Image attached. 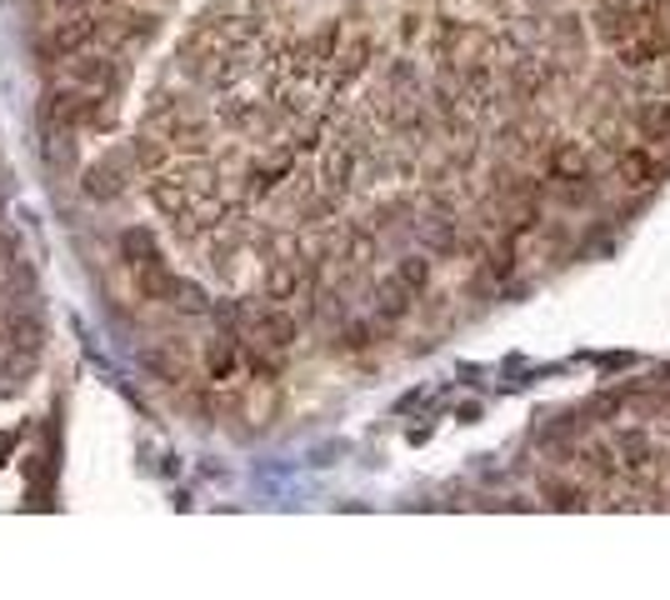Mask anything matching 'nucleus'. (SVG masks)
<instances>
[{
	"instance_id": "obj_2",
	"label": "nucleus",
	"mask_w": 670,
	"mask_h": 600,
	"mask_svg": "<svg viewBox=\"0 0 670 600\" xmlns=\"http://www.w3.org/2000/svg\"><path fill=\"white\" fill-rule=\"evenodd\" d=\"M85 46H95V11H71L66 21H50L36 36V56L46 60V66H56V60L75 56V50H85Z\"/></svg>"
},
{
	"instance_id": "obj_11",
	"label": "nucleus",
	"mask_w": 670,
	"mask_h": 600,
	"mask_svg": "<svg viewBox=\"0 0 670 600\" xmlns=\"http://www.w3.org/2000/svg\"><path fill=\"white\" fill-rule=\"evenodd\" d=\"M46 165L60 176L81 170V151H75V130H46Z\"/></svg>"
},
{
	"instance_id": "obj_13",
	"label": "nucleus",
	"mask_w": 670,
	"mask_h": 600,
	"mask_svg": "<svg viewBox=\"0 0 670 600\" xmlns=\"http://www.w3.org/2000/svg\"><path fill=\"white\" fill-rule=\"evenodd\" d=\"M116 126H120L116 95H85L81 101V130H116Z\"/></svg>"
},
{
	"instance_id": "obj_19",
	"label": "nucleus",
	"mask_w": 670,
	"mask_h": 600,
	"mask_svg": "<svg viewBox=\"0 0 670 600\" xmlns=\"http://www.w3.org/2000/svg\"><path fill=\"white\" fill-rule=\"evenodd\" d=\"M551 170H555V176H561V180H586L590 161H586V151H555Z\"/></svg>"
},
{
	"instance_id": "obj_22",
	"label": "nucleus",
	"mask_w": 670,
	"mask_h": 600,
	"mask_svg": "<svg viewBox=\"0 0 670 600\" xmlns=\"http://www.w3.org/2000/svg\"><path fill=\"white\" fill-rule=\"evenodd\" d=\"M621 456H631V466H646V436H640V431H631V436H621Z\"/></svg>"
},
{
	"instance_id": "obj_20",
	"label": "nucleus",
	"mask_w": 670,
	"mask_h": 600,
	"mask_svg": "<svg viewBox=\"0 0 670 600\" xmlns=\"http://www.w3.org/2000/svg\"><path fill=\"white\" fill-rule=\"evenodd\" d=\"M621 60L631 66V71H640V66H650L656 60V40H621Z\"/></svg>"
},
{
	"instance_id": "obj_12",
	"label": "nucleus",
	"mask_w": 670,
	"mask_h": 600,
	"mask_svg": "<svg viewBox=\"0 0 670 600\" xmlns=\"http://www.w3.org/2000/svg\"><path fill=\"white\" fill-rule=\"evenodd\" d=\"M351 170H355L351 145H330L326 161H320V186H326L330 196H341V190L351 186Z\"/></svg>"
},
{
	"instance_id": "obj_16",
	"label": "nucleus",
	"mask_w": 670,
	"mask_h": 600,
	"mask_svg": "<svg viewBox=\"0 0 670 600\" xmlns=\"http://www.w3.org/2000/svg\"><path fill=\"white\" fill-rule=\"evenodd\" d=\"M421 240L431 250H456V221H446V215H435V221H421Z\"/></svg>"
},
{
	"instance_id": "obj_3",
	"label": "nucleus",
	"mask_w": 670,
	"mask_h": 600,
	"mask_svg": "<svg viewBox=\"0 0 670 600\" xmlns=\"http://www.w3.org/2000/svg\"><path fill=\"white\" fill-rule=\"evenodd\" d=\"M130 180H141V176H136V161H130V151H110V155H101L95 165H85V170H81V190L91 200H116V196H126Z\"/></svg>"
},
{
	"instance_id": "obj_14",
	"label": "nucleus",
	"mask_w": 670,
	"mask_h": 600,
	"mask_svg": "<svg viewBox=\"0 0 670 600\" xmlns=\"http://www.w3.org/2000/svg\"><path fill=\"white\" fill-rule=\"evenodd\" d=\"M155 256H161V246H155V236L145 225L120 231V260H126V266H141V260H155Z\"/></svg>"
},
{
	"instance_id": "obj_6",
	"label": "nucleus",
	"mask_w": 670,
	"mask_h": 600,
	"mask_svg": "<svg viewBox=\"0 0 670 600\" xmlns=\"http://www.w3.org/2000/svg\"><path fill=\"white\" fill-rule=\"evenodd\" d=\"M141 361L151 365L161 380H171V386H186L190 370H196V361H190V351L180 341H155V345H145Z\"/></svg>"
},
{
	"instance_id": "obj_15",
	"label": "nucleus",
	"mask_w": 670,
	"mask_h": 600,
	"mask_svg": "<svg viewBox=\"0 0 670 600\" xmlns=\"http://www.w3.org/2000/svg\"><path fill=\"white\" fill-rule=\"evenodd\" d=\"M336 60H341V71H336V81H355V75H361L365 66H371V40H365V36H355L351 46H345Z\"/></svg>"
},
{
	"instance_id": "obj_18",
	"label": "nucleus",
	"mask_w": 670,
	"mask_h": 600,
	"mask_svg": "<svg viewBox=\"0 0 670 600\" xmlns=\"http://www.w3.org/2000/svg\"><path fill=\"white\" fill-rule=\"evenodd\" d=\"M650 176H656V165H650L640 151H625L621 155V180H625V186L640 190V186H650Z\"/></svg>"
},
{
	"instance_id": "obj_1",
	"label": "nucleus",
	"mask_w": 670,
	"mask_h": 600,
	"mask_svg": "<svg viewBox=\"0 0 670 600\" xmlns=\"http://www.w3.org/2000/svg\"><path fill=\"white\" fill-rule=\"evenodd\" d=\"M50 85H60V91H81V95H120L126 91V71L116 66V50L85 46V50H75V56L56 60Z\"/></svg>"
},
{
	"instance_id": "obj_21",
	"label": "nucleus",
	"mask_w": 670,
	"mask_h": 600,
	"mask_svg": "<svg viewBox=\"0 0 670 600\" xmlns=\"http://www.w3.org/2000/svg\"><path fill=\"white\" fill-rule=\"evenodd\" d=\"M171 306H180L186 316H205V291H200V285H190V281H180V285H176V301H171Z\"/></svg>"
},
{
	"instance_id": "obj_23",
	"label": "nucleus",
	"mask_w": 670,
	"mask_h": 600,
	"mask_svg": "<svg viewBox=\"0 0 670 600\" xmlns=\"http://www.w3.org/2000/svg\"><path fill=\"white\" fill-rule=\"evenodd\" d=\"M5 450H11V436H0V456H5Z\"/></svg>"
},
{
	"instance_id": "obj_9",
	"label": "nucleus",
	"mask_w": 670,
	"mask_h": 600,
	"mask_svg": "<svg viewBox=\"0 0 670 600\" xmlns=\"http://www.w3.org/2000/svg\"><path fill=\"white\" fill-rule=\"evenodd\" d=\"M411 285L400 281V275H390V281L376 285V295H371V306H376V320L380 326H390V320H400L405 310H411Z\"/></svg>"
},
{
	"instance_id": "obj_17",
	"label": "nucleus",
	"mask_w": 670,
	"mask_h": 600,
	"mask_svg": "<svg viewBox=\"0 0 670 600\" xmlns=\"http://www.w3.org/2000/svg\"><path fill=\"white\" fill-rule=\"evenodd\" d=\"M396 275L411 285V291H425V285H431V256H421V250H415V256H400Z\"/></svg>"
},
{
	"instance_id": "obj_5",
	"label": "nucleus",
	"mask_w": 670,
	"mask_h": 600,
	"mask_svg": "<svg viewBox=\"0 0 670 600\" xmlns=\"http://www.w3.org/2000/svg\"><path fill=\"white\" fill-rule=\"evenodd\" d=\"M310 285V266L301 256H281L271 260V271H266V301H295V295Z\"/></svg>"
},
{
	"instance_id": "obj_4",
	"label": "nucleus",
	"mask_w": 670,
	"mask_h": 600,
	"mask_svg": "<svg viewBox=\"0 0 670 600\" xmlns=\"http://www.w3.org/2000/svg\"><path fill=\"white\" fill-rule=\"evenodd\" d=\"M130 285H136V301H151V306H171L176 301V285L180 275L165 266V256L155 260H141V266H130Z\"/></svg>"
},
{
	"instance_id": "obj_10",
	"label": "nucleus",
	"mask_w": 670,
	"mask_h": 600,
	"mask_svg": "<svg viewBox=\"0 0 670 600\" xmlns=\"http://www.w3.org/2000/svg\"><path fill=\"white\" fill-rule=\"evenodd\" d=\"M596 36L600 40H615V46L635 36V5H631V0H611V5H600Z\"/></svg>"
},
{
	"instance_id": "obj_8",
	"label": "nucleus",
	"mask_w": 670,
	"mask_h": 600,
	"mask_svg": "<svg viewBox=\"0 0 670 600\" xmlns=\"http://www.w3.org/2000/svg\"><path fill=\"white\" fill-rule=\"evenodd\" d=\"M236 355H240L236 336H211V341H205V351H200V370L221 386V380H231V370H236Z\"/></svg>"
},
{
	"instance_id": "obj_7",
	"label": "nucleus",
	"mask_w": 670,
	"mask_h": 600,
	"mask_svg": "<svg viewBox=\"0 0 670 600\" xmlns=\"http://www.w3.org/2000/svg\"><path fill=\"white\" fill-rule=\"evenodd\" d=\"M130 151V161H136V176H161V170H171V141H165V136H155V130H145V136H136V141L126 145Z\"/></svg>"
}]
</instances>
